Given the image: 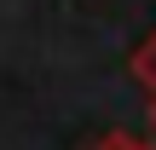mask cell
Masks as SVG:
<instances>
[{
	"label": "cell",
	"mask_w": 156,
	"mask_h": 150,
	"mask_svg": "<svg viewBox=\"0 0 156 150\" xmlns=\"http://www.w3.org/2000/svg\"><path fill=\"white\" fill-rule=\"evenodd\" d=\"M139 75H145V81H156V40L139 52Z\"/></svg>",
	"instance_id": "cell-1"
}]
</instances>
